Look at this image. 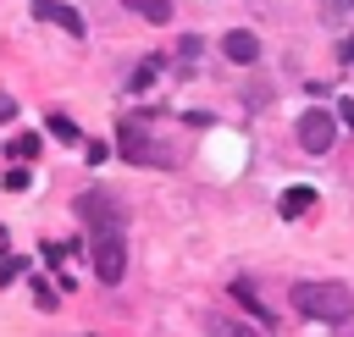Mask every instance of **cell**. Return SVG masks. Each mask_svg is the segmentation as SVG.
<instances>
[{
    "label": "cell",
    "instance_id": "8",
    "mask_svg": "<svg viewBox=\"0 0 354 337\" xmlns=\"http://www.w3.org/2000/svg\"><path fill=\"white\" fill-rule=\"evenodd\" d=\"M310 204H315V188H304V182H299V188H288V193L277 199V210H282V215H304Z\"/></svg>",
    "mask_w": 354,
    "mask_h": 337
},
{
    "label": "cell",
    "instance_id": "17",
    "mask_svg": "<svg viewBox=\"0 0 354 337\" xmlns=\"http://www.w3.org/2000/svg\"><path fill=\"white\" fill-rule=\"evenodd\" d=\"M11 110H17V105H11V99H0V122H6V116H11Z\"/></svg>",
    "mask_w": 354,
    "mask_h": 337
},
{
    "label": "cell",
    "instance_id": "2",
    "mask_svg": "<svg viewBox=\"0 0 354 337\" xmlns=\"http://www.w3.org/2000/svg\"><path fill=\"white\" fill-rule=\"evenodd\" d=\"M88 254H94V276L105 287H116L122 271H127V232L122 227H94L88 232Z\"/></svg>",
    "mask_w": 354,
    "mask_h": 337
},
{
    "label": "cell",
    "instance_id": "7",
    "mask_svg": "<svg viewBox=\"0 0 354 337\" xmlns=\"http://www.w3.org/2000/svg\"><path fill=\"white\" fill-rule=\"evenodd\" d=\"M221 50H227V61H238V66H249V61H260V39H254L249 28H232V33L221 39Z\"/></svg>",
    "mask_w": 354,
    "mask_h": 337
},
{
    "label": "cell",
    "instance_id": "13",
    "mask_svg": "<svg viewBox=\"0 0 354 337\" xmlns=\"http://www.w3.org/2000/svg\"><path fill=\"white\" fill-rule=\"evenodd\" d=\"M50 133H55V138H66V144H77V122H72V116H61V110L50 116Z\"/></svg>",
    "mask_w": 354,
    "mask_h": 337
},
{
    "label": "cell",
    "instance_id": "15",
    "mask_svg": "<svg viewBox=\"0 0 354 337\" xmlns=\"http://www.w3.org/2000/svg\"><path fill=\"white\" fill-rule=\"evenodd\" d=\"M17 276H28V265H22V260H6V265H0V287L17 282Z\"/></svg>",
    "mask_w": 354,
    "mask_h": 337
},
{
    "label": "cell",
    "instance_id": "1",
    "mask_svg": "<svg viewBox=\"0 0 354 337\" xmlns=\"http://www.w3.org/2000/svg\"><path fill=\"white\" fill-rule=\"evenodd\" d=\"M288 298H293V309L310 315V320H332V326H337V320L354 315V293H348L343 282H293Z\"/></svg>",
    "mask_w": 354,
    "mask_h": 337
},
{
    "label": "cell",
    "instance_id": "5",
    "mask_svg": "<svg viewBox=\"0 0 354 337\" xmlns=\"http://www.w3.org/2000/svg\"><path fill=\"white\" fill-rule=\"evenodd\" d=\"M332 138H337V122H332V110L310 105V110L299 116V144H304L310 155H326V149H332Z\"/></svg>",
    "mask_w": 354,
    "mask_h": 337
},
{
    "label": "cell",
    "instance_id": "6",
    "mask_svg": "<svg viewBox=\"0 0 354 337\" xmlns=\"http://www.w3.org/2000/svg\"><path fill=\"white\" fill-rule=\"evenodd\" d=\"M33 17H44V22L66 28L72 39L83 33V11H77V6H66V0H33Z\"/></svg>",
    "mask_w": 354,
    "mask_h": 337
},
{
    "label": "cell",
    "instance_id": "11",
    "mask_svg": "<svg viewBox=\"0 0 354 337\" xmlns=\"http://www.w3.org/2000/svg\"><path fill=\"white\" fill-rule=\"evenodd\" d=\"M6 155H11V160H33V155H39V133H17V138H6Z\"/></svg>",
    "mask_w": 354,
    "mask_h": 337
},
{
    "label": "cell",
    "instance_id": "4",
    "mask_svg": "<svg viewBox=\"0 0 354 337\" xmlns=\"http://www.w3.org/2000/svg\"><path fill=\"white\" fill-rule=\"evenodd\" d=\"M77 215L88 221V232H94V227H127V210H122V199H111L105 188H88V193H77Z\"/></svg>",
    "mask_w": 354,
    "mask_h": 337
},
{
    "label": "cell",
    "instance_id": "9",
    "mask_svg": "<svg viewBox=\"0 0 354 337\" xmlns=\"http://www.w3.org/2000/svg\"><path fill=\"white\" fill-rule=\"evenodd\" d=\"M205 331H210V337H260L254 326H243V320H227V315H205Z\"/></svg>",
    "mask_w": 354,
    "mask_h": 337
},
{
    "label": "cell",
    "instance_id": "12",
    "mask_svg": "<svg viewBox=\"0 0 354 337\" xmlns=\"http://www.w3.org/2000/svg\"><path fill=\"white\" fill-rule=\"evenodd\" d=\"M232 298H238V304H249V309H254V320H271V309L254 298V287H249V282H232Z\"/></svg>",
    "mask_w": 354,
    "mask_h": 337
},
{
    "label": "cell",
    "instance_id": "10",
    "mask_svg": "<svg viewBox=\"0 0 354 337\" xmlns=\"http://www.w3.org/2000/svg\"><path fill=\"white\" fill-rule=\"evenodd\" d=\"M127 11H138L144 22H171V0H122Z\"/></svg>",
    "mask_w": 354,
    "mask_h": 337
},
{
    "label": "cell",
    "instance_id": "14",
    "mask_svg": "<svg viewBox=\"0 0 354 337\" xmlns=\"http://www.w3.org/2000/svg\"><path fill=\"white\" fill-rule=\"evenodd\" d=\"M155 72H160V61H144V66L133 72V88H149V83H155Z\"/></svg>",
    "mask_w": 354,
    "mask_h": 337
},
{
    "label": "cell",
    "instance_id": "3",
    "mask_svg": "<svg viewBox=\"0 0 354 337\" xmlns=\"http://www.w3.org/2000/svg\"><path fill=\"white\" fill-rule=\"evenodd\" d=\"M116 149H122V160H133V166H171V160H177V155L160 149L138 122H122V144H116Z\"/></svg>",
    "mask_w": 354,
    "mask_h": 337
},
{
    "label": "cell",
    "instance_id": "16",
    "mask_svg": "<svg viewBox=\"0 0 354 337\" xmlns=\"http://www.w3.org/2000/svg\"><path fill=\"white\" fill-rule=\"evenodd\" d=\"M337 122H343V127H354V99H343V105H337Z\"/></svg>",
    "mask_w": 354,
    "mask_h": 337
}]
</instances>
